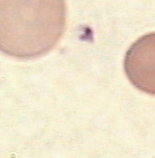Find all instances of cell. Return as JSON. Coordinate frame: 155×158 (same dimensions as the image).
I'll return each mask as SVG.
<instances>
[{
    "label": "cell",
    "mask_w": 155,
    "mask_h": 158,
    "mask_svg": "<svg viewBox=\"0 0 155 158\" xmlns=\"http://www.w3.org/2000/svg\"><path fill=\"white\" fill-rule=\"evenodd\" d=\"M65 0H0V48L18 59L45 55L66 29Z\"/></svg>",
    "instance_id": "cell-1"
},
{
    "label": "cell",
    "mask_w": 155,
    "mask_h": 158,
    "mask_svg": "<svg viewBox=\"0 0 155 158\" xmlns=\"http://www.w3.org/2000/svg\"><path fill=\"white\" fill-rule=\"evenodd\" d=\"M124 69L136 88L155 95V33L141 37L131 45L125 56Z\"/></svg>",
    "instance_id": "cell-2"
}]
</instances>
